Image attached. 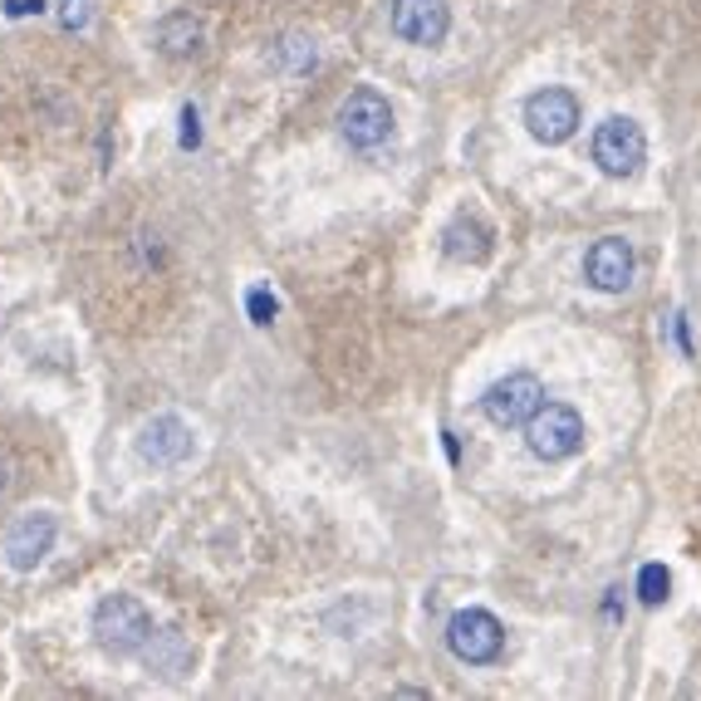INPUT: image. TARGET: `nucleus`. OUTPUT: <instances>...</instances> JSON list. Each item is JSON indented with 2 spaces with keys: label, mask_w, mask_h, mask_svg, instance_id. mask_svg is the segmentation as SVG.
<instances>
[{
  "label": "nucleus",
  "mask_w": 701,
  "mask_h": 701,
  "mask_svg": "<svg viewBox=\"0 0 701 701\" xmlns=\"http://www.w3.org/2000/svg\"><path fill=\"white\" fill-rule=\"evenodd\" d=\"M446 648H452V657L466 662V667H485V662H495L505 648V623L495 618L491 608H462L446 623Z\"/></svg>",
  "instance_id": "obj_3"
},
{
  "label": "nucleus",
  "mask_w": 701,
  "mask_h": 701,
  "mask_svg": "<svg viewBox=\"0 0 701 701\" xmlns=\"http://www.w3.org/2000/svg\"><path fill=\"white\" fill-rule=\"evenodd\" d=\"M339 133H344L348 148L358 152H373L378 143L393 138V109H388V99L378 89H358L344 99V109H339Z\"/></svg>",
  "instance_id": "obj_5"
},
{
  "label": "nucleus",
  "mask_w": 701,
  "mask_h": 701,
  "mask_svg": "<svg viewBox=\"0 0 701 701\" xmlns=\"http://www.w3.org/2000/svg\"><path fill=\"white\" fill-rule=\"evenodd\" d=\"M579 99H574L569 89H540L525 99V128H530L534 143H544V148H559V143L574 138V128H579Z\"/></svg>",
  "instance_id": "obj_6"
},
{
  "label": "nucleus",
  "mask_w": 701,
  "mask_h": 701,
  "mask_svg": "<svg viewBox=\"0 0 701 701\" xmlns=\"http://www.w3.org/2000/svg\"><path fill=\"white\" fill-rule=\"evenodd\" d=\"M94 15V0H60V30H84Z\"/></svg>",
  "instance_id": "obj_15"
},
{
  "label": "nucleus",
  "mask_w": 701,
  "mask_h": 701,
  "mask_svg": "<svg viewBox=\"0 0 701 701\" xmlns=\"http://www.w3.org/2000/svg\"><path fill=\"white\" fill-rule=\"evenodd\" d=\"M94 638H99V648L113 652V657H138V652H148V642L158 638V628H152V613L143 608L138 599L109 593V599H99V608H94Z\"/></svg>",
  "instance_id": "obj_1"
},
{
  "label": "nucleus",
  "mask_w": 701,
  "mask_h": 701,
  "mask_svg": "<svg viewBox=\"0 0 701 701\" xmlns=\"http://www.w3.org/2000/svg\"><path fill=\"white\" fill-rule=\"evenodd\" d=\"M540 403H544L540 378H534V373H505L501 383L481 397V413L491 417L495 427H525Z\"/></svg>",
  "instance_id": "obj_8"
},
{
  "label": "nucleus",
  "mask_w": 701,
  "mask_h": 701,
  "mask_svg": "<svg viewBox=\"0 0 701 701\" xmlns=\"http://www.w3.org/2000/svg\"><path fill=\"white\" fill-rule=\"evenodd\" d=\"M54 515L50 511H30V515H21V520L11 525V534H5V554H11V564L21 574H30V569H40L45 564V554H50V544H54Z\"/></svg>",
  "instance_id": "obj_11"
},
{
  "label": "nucleus",
  "mask_w": 701,
  "mask_h": 701,
  "mask_svg": "<svg viewBox=\"0 0 701 701\" xmlns=\"http://www.w3.org/2000/svg\"><path fill=\"white\" fill-rule=\"evenodd\" d=\"M525 446L540 462H569L583 446V417L569 403H540L534 417L525 422Z\"/></svg>",
  "instance_id": "obj_2"
},
{
  "label": "nucleus",
  "mask_w": 701,
  "mask_h": 701,
  "mask_svg": "<svg viewBox=\"0 0 701 701\" xmlns=\"http://www.w3.org/2000/svg\"><path fill=\"white\" fill-rule=\"evenodd\" d=\"M388 25L397 40L432 50L452 30V11H446V0H388Z\"/></svg>",
  "instance_id": "obj_7"
},
{
  "label": "nucleus",
  "mask_w": 701,
  "mask_h": 701,
  "mask_svg": "<svg viewBox=\"0 0 701 701\" xmlns=\"http://www.w3.org/2000/svg\"><path fill=\"white\" fill-rule=\"evenodd\" d=\"M632 270H638V260H632V246L623 236L593 241L589 256H583V280H589L599 295H623V290L632 285Z\"/></svg>",
  "instance_id": "obj_9"
},
{
  "label": "nucleus",
  "mask_w": 701,
  "mask_h": 701,
  "mask_svg": "<svg viewBox=\"0 0 701 701\" xmlns=\"http://www.w3.org/2000/svg\"><path fill=\"white\" fill-rule=\"evenodd\" d=\"M197 21H192V15H168V21L158 25V45L168 54H192L197 50Z\"/></svg>",
  "instance_id": "obj_12"
},
{
  "label": "nucleus",
  "mask_w": 701,
  "mask_h": 701,
  "mask_svg": "<svg viewBox=\"0 0 701 701\" xmlns=\"http://www.w3.org/2000/svg\"><path fill=\"white\" fill-rule=\"evenodd\" d=\"M589 152L603 177H632L642 168V158H648V138H642V128L632 119H603L593 128Z\"/></svg>",
  "instance_id": "obj_4"
},
{
  "label": "nucleus",
  "mask_w": 701,
  "mask_h": 701,
  "mask_svg": "<svg viewBox=\"0 0 701 701\" xmlns=\"http://www.w3.org/2000/svg\"><path fill=\"white\" fill-rule=\"evenodd\" d=\"M672 593V574L662 569V564H642L638 569V599L648 603V608H657V603H667Z\"/></svg>",
  "instance_id": "obj_13"
},
{
  "label": "nucleus",
  "mask_w": 701,
  "mask_h": 701,
  "mask_svg": "<svg viewBox=\"0 0 701 701\" xmlns=\"http://www.w3.org/2000/svg\"><path fill=\"white\" fill-rule=\"evenodd\" d=\"M201 128H197V109H182V148H197Z\"/></svg>",
  "instance_id": "obj_17"
},
{
  "label": "nucleus",
  "mask_w": 701,
  "mask_h": 701,
  "mask_svg": "<svg viewBox=\"0 0 701 701\" xmlns=\"http://www.w3.org/2000/svg\"><path fill=\"white\" fill-rule=\"evenodd\" d=\"M192 446H197V436H192V427L182 422V417H152L148 427L138 432V456L148 466H162V471H172V466H182L192 456Z\"/></svg>",
  "instance_id": "obj_10"
},
{
  "label": "nucleus",
  "mask_w": 701,
  "mask_h": 701,
  "mask_svg": "<svg viewBox=\"0 0 701 701\" xmlns=\"http://www.w3.org/2000/svg\"><path fill=\"white\" fill-rule=\"evenodd\" d=\"M30 11H45V0H11L5 15H30Z\"/></svg>",
  "instance_id": "obj_18"
},
{
  "label": "nucleus",
  "mask_w": 701,
  "mask_h": 701,
  "mask_svg": "<svg viewBox=\"0 0 701 701\" xmlns=\"http://www.w3.org/2000/svg\"><path fill=\"white\" fill-rule=\"evenodd\" d=\"M275 295H270V290H250L246 295V315H250V324H270V319H275Z\"/></svg>",
  "instance_id": "obj_16"
},
{
  "label": "nucleus",
  "mask_w": 701,
  "mask_h": 701,
  "mask_svg": "<svg viewBox=\"0 0 701 701\" xmlns=\"http://www.w3.org/2000/svg\"><path fill=\"white\" fill-rule=\"evenodd\" d=\"M280 64H285L290 74H305V70H315V45H305L299 35H290L285 45H280Z\"/></svg>",
  "instance_id": "obj_14"
}]
</instances>
